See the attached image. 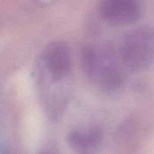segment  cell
Wrapping results in <instances>:
<instances>
[{"label":"cell","mask_w":154,"mask_h":154,"mask_svg":"<svg viewBox=\"0 0 154 154\" xmlns=\"http://www.w3.org/2000/svg\"><path fill=\"white\" fill-rule=\"evenodd\" d=\"M44 69L54 81L65 79L71 69V55L68 45L62 42H52L43 51Z\"/></svg>","instance_id":"obj_4"},{"label":"cell","mask_w":154,"mask_h":154,"mask_svg":"<svg viewBox=\"0 0 154 154\" xmlns=\"http://www.w3.org/2000/svg\"><path fill=\"white\" fill-rule=\"evenodd\" d=\"M40 154H59V152H57L55 151H52L51 149H47V150H43Z\"/></svg>","instance_id":"obj_6"},{"label":"cell","mask_w":154,"mask_h":154,"mask_svg":"<svg viewBox=\"0 0 154 154\" xmlns=\"http://www.w3.org/2000/svg\"><path fill=\"white\" fill-rule=\"evenodd\" d=\"M118 56L127 71L140 72L150 68L154 63V27L142 26L125 35Z\"/></svg>","instance_id":"obj_2"},{"label":"cell","mask_w":154,"mask_h":154,"mask_svg":"<svg viewBox=\"0 0 154 154\" xmlns=\"http://www.w3.org/2000/svg\"><path fill=\"white\" fill-rule=\"evenodd\" d=\"M84 73L90 82L104 92H114L125 79V69L118 53L107 46H87L81 53Z\"/></svg>","instance_id":"obj_1"},{"label":"cell","mask_w":154,"mask_h":154,"mask_svg":"<svg viewBox=\"0 0 154 154\" xmlns=\"http://www.w3.org/2000/svg\"><path fill=\"white\" fill-rule=\"evenodd\" d=\"M0 154H5V152H4V150L2 148H0Z\"/></svg>","instance_id":"obj_7"},{"label":"cell","mask_w":154,"mask_h":154,"mask_svg":"<svg viewBox=\"0 0 154 154\" xmlns=\"http://www.w3.org/2000/svg\"><path fill=\"white\" fill-rule=\"evenodd\" d=\"M104 142V133L98 126H81L69 135V144L75 154H97Z\"/></svg>","instance_id":"obj_5"},{"label":"cell","mask_w":154,"mask_h":154,"mask_svg":"<svg viewBox=\"0 0 154 154\" xmlns=\"http://www.w3.org/2000/svg\"><path fill=\"white\" fill-rule=\"evenodd\" d=\"M141 5L135 0H105L99 13L104 21L114 26L130 25L142 15Z\"/></svg>","instance_id":"obj_3"}]
</instances>
